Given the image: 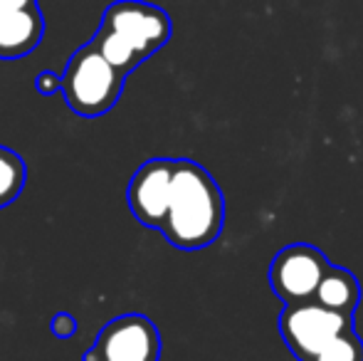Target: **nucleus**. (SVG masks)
I'll use <instances>...</instances> for the list:
<instances>
[{
  "instance_id": "7ed1b4c3",
  "label": "nucleus",
  "mask_w": 363,
  "mask_h": 361,
  "mask_svg": "<svg viewBox=\"0 0 363 361\" xmlns=\"http://www.w3.org/2000/svg\"><path fill=\"white\" fill-rule=\"evenodd\" d=\"M126 74L119 72L94 43L82 45L62 72V96L77 116L96 119L111 111L124 91Z\"/></svg>"
},
{
  "instance_id": "f257e3e1",
  "label": "nucleus",
  "mask_w": 363,
  "mask_h": 361,
  "mask_svg": "<svg viewBox=\"0 0 363 361\" xmlns=\"http://www.w3.org/2000/svg\"><path fill=\"white\" fill-rule=\"evenodd\" d=\"M225 226V198L218 181L191 159H176L173 193L161 233L178 250L213 245Z\"/></svg>"
},
{
  "instance_id": "4468645a",
  "label": "nucleus",
  "mask_w": 363,
  "mask_h": 361,
  "mask_svg": "<svg viewBox=\"0 0 363 361\" xmlns=\"http://www.w3.org/2000/svg\"><path fill=\"white\" fill-rule=\"evenodd\" d=\"M38 5V0H0V13H13V10L33 8Z\"/></svg>"
},
{
  "instance_id": "ddd939ff",
  "label": "nucleus",
  "mask_w": 363,
  "mask_h": 361,
  "mask_svg": "<svg viewBox=\"0 0 363 361\" xmlns=\"http://www.w3.org/2000/svg\"><path fill=\"white\" fill-rule=\"evenodd\" d=\"M35 87H38L40 94H55V91L62 89V74H55V72H50V70H45V72H40L38 79H35Z\"/></svg>"
},
{
  "instance_id": "20e7f679",
  "label": "nucleus",
  "mask_w": 363,
  "mask_h": 361,
  "mask_svg": "<svg viewBox=\"0 0 363 361\" xmlns=\"http://www.w3.org/2000/svg\"><path fill=\"white\" fill-rule=\"evenodd\" d=\"M351 327H354V317L334 312L316 299L284 304V309L279 312V334L299 361H314L331 339Z\"/></svg>"
},
{
  "instance_id": "f8f14e48",
  "label": "nucleus",
  "mask_w": 363,
  "mask_h": 361,
  "mask_svg": "<svg viewBox=\"0 0 363 361\" xmlns=\"http://www.w3.org/2000/svg\"><path fill=\"white\" fill-rule=\"evenodd\" d=\"M77 329H79V322H77V317L69 312H57L50 319V332L57 339H72L77 334Z\"/></svg>"
},
{
  "instance_id": "f03ea898",
  "label": "nucleus",
  "mask_w": 363,
  "mask_h": 361,
  "mask_svg": "<svg viewBox=\"0 0 363 361\" xmlns=\"http://www.w3.org/2000/svg\"><path fill=\"white\" fill-rule=\"evenodd\" d=\"M171 18L163 8L146 0H114L101 15V25L91 43L129 77L171 40Z\"/></svg>"
},
{
  "instance_id": "423d86ee",
  "label": "nucleus",
  "mask_w": 363,
  "mask_h": 361,
  "mask_svg": "<svg viewBox=\"0 0 363 361\" xmlns=\"http://www.w3.org/2000/svg\"><path fill=\"white\" fill-rule=\"evenodd\" d=\"M331 262L309 243H291L274 255L269 265V287L282 304H301L316 297Z\"/></svg>"
},
{
  "instance_id": "9d476101",
  "label": "nucleus",
  "mask_w": 363,
  "mask_h": 361,
  "mask_svg": "<svg viewBox=\"0 0 363 361\" xmlns=\"http://www.w3.org/2000/svg\"><path fill=\"white\" fill-rule=\"evenodd\" d=\"M28 181V166L23 156L8 146H0V211L18 201Z\"/></svg>"
},
{
  "instance_id": "1a4fd4ad",
  "label": "nucleus",
  "mask_w": 363,
  "mask_h": 361,
  "mask_svg": "<svg viewBox=\"0 0 363 361\" xmlns=\"http://www.w3.org/2000/svg\"><path fill=\"white\" fill-rule=\"evenodd\" d=\"M316 302L324 307L341 312L346 317H354L356 307L361 304V284L354 277V272L346 267L331 265L329 272L324 274L319 289H316Z\"/></svg>"
},
{
  "instance_id": "39448f33",
  "label": "nucleus",
  "mask_w": 363,
  "mask_h": 361,
  "mask_svg": "<svg viewBox=\"0 0 363 361\" xmlns=\"http://www.w3.org/2000/svg\"><path fill=\"white\" fill-rule=\"evenodd\" d=\"M82 361H161V334L146 314H119L101 327Z\"/></svg>"
},
{
  "instance_id": "0eeeda50",
  "label": "nucleus",
  "mask_w": 363,
  "mask_h": 361,
  "mask_svg": "<svg viewBox=\"0 0 363 361\" xmlns=\"http://www.w3.org/2000/svg\"><path fill=\"white\" fill-rule=\"evenodd\" d=\"M173 176H176V159H148L131 176L126 203L144 228L161 231L171 206Z\"/></svg>"
},
{
  "instance_id": "9b49d317",
  "label": "nucleus",
  "mask_w": 363,
  "mask_h": 361,
  "mask_svg": "<svg viewBox=\"0 0 363 361\" xmlns=\"http://www.w3.org/2000/svg\"><path fill=\"white\" fill-rule=\"evenodd\" d=\"M314 361H363V342L356 337L354 327L334 337Z\"/></svg>"
},
{
  "instance_id": "6e6552de",
  "label": "nucleus",
  "mask_w": 363,
  "mask_h": 361,
  "mask_svg": "<svg viewBox=\"0 0 363 361\" xmlns=\"http://www.w3.org/2000/svg\"><path fill=\"white\" fill-rule=\"evenodd\" d=\"M45 35V18L40 5L13 13H0V60L28 57Z\"/></svg>"
}]
</instances>
